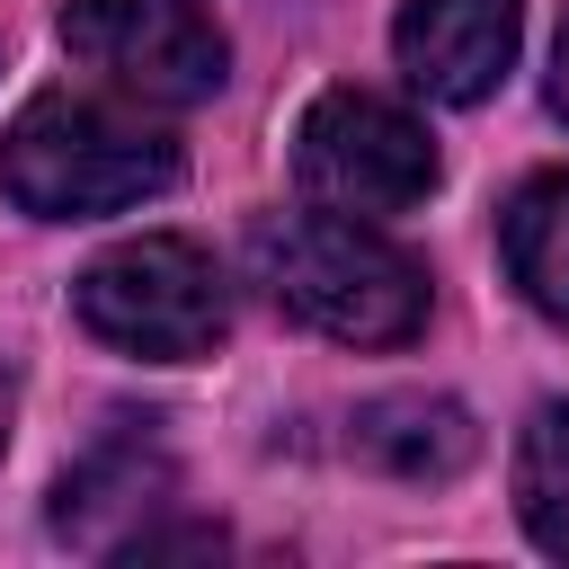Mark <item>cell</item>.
<instances>
[{
  "label": "cell",
  "mask_w": 569,
  "mask_h": 569,
  "mask_svg": "<svg viewBox=\"0 0 569 569\" xmlns=\"http://www.w3.org/2000/svg\"><path fill=\"white\" fill-rule=\"evenodd\" d=\"M169 178H178V142L160 124H142L133 98L107 107V98H80V89H44L0 133V187L36 222L124 213V204L160 196Z\"/></svg>",
  "instance_id": "6da1fadb"
},
{
  "label": "cell",
  "mask_w": 569,
  "mask_h": 569,
  "mask_svg": "<svg viewBox=\"0 0 569 569\" xmlns=\"http://www.w3.org/2000/svg\"><path fill=\"white\" fill-rule=\"evenodd\" d=\"M258 276L302 329L347 338V347H400L427 320V267L400 240H382L373 222H356V213L267 222L258 231Z\"/></svg>",
  "instance_id": "7a4b0ae2"
},
{
  "label": "cell",
  "mask_w": 569,
  "mask_h": 569,
  "mask_svg": "<svg viewBox=\"0 0 569 569\" xmlns=\"http://www.w3.org/2000/svg\"><path fill=\"white\" fill-rule=\"evenodd\" d=\"M71 311H80L89 338H107L124 356H151V365H196L231 329V293H222V276H213V258L196 240H124V249H107L71 284Z\"/></svg>",
  "instance_id": "3957f363"
},
{
  "label": "cell",
  "mask_w": 569,
  "mask_h": 569,
  "mask_svg": "<svg viewBox=\"0 0 569 569\" xmlns=\"http://www.w3.org/2000/svg\"><path fill=\"white\" fill-rule=\"evenodd\" d=\"M293 178L320 213H356V222H391L409 204H427L436 187V142L409 107L373 98V89H329L302 107L293 124Z\"/></svg>",
  "instance_id": "277c9868"
},
{
  "label": "cell",
  "mask_w": 569,
  "mask_h": 569,
  "mask_svg": "<svg viewBox=\"0 0 569 569\" xmlns=\"http://www.w3.org/2000/svg\"><path fill=\"white\" fill-rule=\"evenodd\" d=\"M62 53L89 62L133 107H204L222 89V27L204 0H71Z\"/></svg>",
  "instance_id": "5b68a950"
},
{
  "label": "cell",
  "mask_w": 569,
  "mask_h": 569,
  "mask_svg": "<svg viewBox=\"0 0 569 569\" xmlns=\"http://www.w3.org/2000/svg\"><path fill=\"white\" fill-rule=\"evenodd\" d=\"M516 27H525V0H400V71L427 98L471 107L507 80Z\"/></svg>",
  "instance_id": "8992f818"
},
{
  "label": "cell",
  "mask_w": 569,
  "mask_h": 569,
  "mask_svg": "<svg viewBox=\"0 0 569 569\" xmlns=\"http://www.w3.org/2000/svg\"><path fill=\"white\" fill-rule=\"evenodd\" d=\"M169 480H178L169 453H160L142 427H124V436H107L98 453H80V462L62 471V489H53V533L80 542V551H116L124 525L169 498Z\"/></svg>",
  "instance_id": "52a82bcc"
},
{
  "label": "cell",
  "mask_w": 569,
  "mask_h": 569,
  "mask_svg": "<svg viewBox=\"0 0 569 569\" xmlns=\"http://www.w3.org/2000/svg\"><path fill=\"white\" fill-rule=\"evenodd\" d=\"M347 453L373 462V471H400V480H453L471 462V418L453 400H427V391L365 400L347 418Z\"/></svg>",
  "instance_id": "ba28073f"
},
{
  "label": "cell",
  "mask_w": 569,
  "mask_h": 569,
  "mask_svg": "<svg viewBox=\"0 0 569 569\" xmlns=\"http://www.w3.org/2000/svg\"><path fill=\"white\" fill-rule=\"evenodd\" d=\"M498 240H507V276L525 284V302L551 311V320H569V169L525 178L507 196Z\"/></svg>",
  "instance_id": "9c48e42d"
},
{
  "label": "cell",
  "mask_w": 569,
  "mask_h": 569,
  "mask_svg": "<svg viewBox=\"0 0 569 569\" xmlns=\"http://www.w3.org/2000/svg\"><path fill=\"white\" fill-rule=\"evenodd\" d=\"M516 507H525V533L569 560V400H542V409L525 418V445H516Z\"/></svg>",
  "instance_id": "30bf717a"
},
{
  "label": "cell",
  "mask_w": 569,
  "mask_h": 569,
  "mask_svg": "<svg viewBox=\"0 0 569 569\" xmlns=\"http://www.w3.org/2000/svg\"><path fill=\"white\" fill-rule=\"evenodd\" d=\"M551 116L569 124V18H560V44H551Z\"/></svg>",
  "instance_id": "8fae6325"
},
{
  "label": "cell",
  "mask_w": 569,
  "mask_h": 569,
  "mask_svg": "<svg viewBox=\"0 0 569 569\" xmlns=\"http://www.w3.org/2000/svg\"><path fill=\"white\" fill-rule=\"evenodd\" d=\"M0 418H9V391H0Z\"/></svg>",
  "instance_id": "7c38bea8"
}]
</instances>
